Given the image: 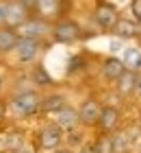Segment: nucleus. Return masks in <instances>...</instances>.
Instances as JSON below:
<instances>
[{"instance_id": "obj_9", "label": "nucleus", "mask_w": 141, "mask_h": 153, "mask_svg": "<svg viewBox=\"0 0 141 153\" xmlns=\"http://www.w3.org/2000/svg\"><path fill=\"white\" fill-rule=\"evenodd\" d=\"M119 127H122V109L117 105H113V103H104L96 129L102 131V134H113Z\"/></svg>"}, {"instance_id": "obj_24", "label": "nucleus", "mask_w": 141, "mask_h": 153, "mask_svg": "<svg viewBox=\"0 0 141 153\" xmlns=\"http://www.w3.org/2000/svg\"><path fill=\"white\" fill-rule=\"evenodd\" d=\"M130 13L137 22H141V0H130Z\"/></svg>"}, {"instance_id": "obj_30", "label": "nucleus", "mask_w": 141, "mask_h": 153, "mask_svg": "<svg viewBox=\"0 0 141 153\" xmlns=\"http://www.w3.org/2000/svg\"><path fill=\"white\" fill-rule=\"evenodd\" d=\"M2 90H4V76L0 74V94H2Z\"/></svg>"}, {"instance_id": "obj_1", "label": "nucleus", "mask_w": 141, "mask_h": 153, "mask_svg": "<svg viewBox=\"0 0 141 153\" xmlns=\"http://www.w3.org/2000/svg\"><path fill=\"white\" fill-rule=\"evenodd\" d=\"M41 96L37 90H20L18 94H13L9 103H7V109L9 114L15 118V120H28V118H35L41 114Z\"/></svg>"}, {"instance_id": "obj_5", "label": "nucleus", "mask_w": 141, "mask_h": 153, "mask_svg": "<svg viewBox=\"0 0 141 153\" xmlns=\"http://www.w3.org/2000/svg\"><path fill=\"white\" fill-rule=\"evenodd\" d=\"M18 33H20V35H24V37H35V39H41V42H50L52 22L33 13L26 22H22L18 26ZM50 44H52V42H50Z\"/></svg>"}, {"instance_id": "obj_27", "label": "nucleus", "mask_w": 141, "mask_h": 153, "mask_svg": "<svg viewBox=\"0 0 141 153\" xmlns=\"http://www.w3.org/2000/svg\"><path fill=\"white\" fill-rule=\"evenodd\" d=\"M7 112H9V109H7V103H4V101H0V123H2L4 118H7Z\"/></svg>"}, {"instance_id": "obj_19", "label": "nucleus", "mask_w": 141, "mask_h": 153, "mask_svg": "<svg viewBox=\"0 0 141 153\" xmlns=\"http://www.w3.org/2000/svg\"><path fill=\"white\" fill-rule=\"evenodd\" d=\"M124 64L128 70H135V72H141V48L139 46H128L124 48Z\"/></svg>"}, {"instance_id": "obj_10", "label": "nucleus", "mask_w": 141, "mask_h": 153, "mask_svg": "<svg viewBox=\"0 0 141 153\" xmlns=\"http://www.w3.org/2000/svg\"><path fill=\"white\" fill-rule=\"evenodd\" d=\"M124 70H126V64H124L122 57L109 55V57H104L100 61V74H102V79L109 81V83H115L119 76L124 74Z\"/></svg>"}, {"instance_id": "obj_23", "label": "nucleus", "mask_w": 141, "mask_h": 153, "mask_svg": "<svg viewBox=\"0 0 141 153\" xmlns=\"http://www.w3.org/2000/svg\"><path fill=\"white\" fill-rule=\"evenodd\" d=\"M65 144H67V147H83V134H80V131H78V127H76V129H72V131H65Z\"/></svg>"}, {"instance_id": "obj_2", "label": "nucleus", "mask_w": 141, "mask_h": 153, "mask_svg": "<svg viewBox=\"0 0 141 153\" xmlns=\"http://www.w3.org/2000/svg\"><path fill=\"white\" fill-rule=\"evenodd\" d=\"M87 37V33H85L83 24L78 20L74 18H61L52 22V33H50V42L52 44H65V46H72V44H78Z\"/></svg>"}, {"instance_id": "obj_20", "label": "nucleus", "mask_w": 141, "mask_h": 153, "mask_svg": "<svg viewBox=\"0 0 141 153\" xmlns=\"http://www.w3.org/2000/svg\"><path fill=\"white\" fill-rule=\"evenodd\" d=\"M4 149L9 153H26V138H24V134H9L4 138Z\"/></svg>"}, {"instance_id": "obj_26", "label": "nucleus", "mask_w": 141, "mask_h": 153, "mask_svg": "<svg viewBox=\"0 0 141 153\" xmlns=\"http://www.w3.org/2000/svg\"><path fill=\"white\" fill-rule=\"evenodd\" d=\"M135 99L141 101V72H137V88H135Z\"/></svg>"}, {"instance_id": "obj_21", "label": "nucleus", "mask_w": 141, "mask_h": 153, "mask_svg": "<svg viewBox=\"0 0 141 153\" xmlns=\"http://www.w3.org/2000/svg\"><path fill=\"white\" fill-rule=\"evenodd\" d=\"M91 147H94L96 153H113V138H111V134H102V131H98V136L94 138Z\"/></svg>"}, {"instance_id": "obj_13", "label": "nucleus", "mask_w": 141, "mask_h": 153, "mask_svg": "<svg viewBox=\"0 0 141 153\" xmlns=\"http://www.w3.org/2000/svg\"><path fill=\"white\" fill-rule=\"evenodd\" d=\"M113 88H115V94H117V99H124V101H128V99H135V88H137V72L135 70H128L126 68L124 74L119 76V79L113 83Z\"/></svg>"}, {"instance_id": "obj_3", "label": "nucleus", "mask_w": 141, "mask_h": 153, "mask_svg": "<svg viewBox=\"0 0 141 153\" xmlns=\"http://www.w3.org/2000/svg\"><path fill=\"white\" fill-rule=\"evenodd\" d=\"M119 18H122V13H119V9L111 0H98L94 11H91V20H94V24L100 29V33H111L115 29Z\"/></svg>"}, {"instance_id": "obj_12", "label": "nucleus", "mask_w": 141, "mask_h": 153, "mask_svg": "<svg viewBox=\"0 0 141 153\" xmlns=\"http://www.w3.org/2000/svg\"><path fill=\"white\" fill-rule=\"evenodd\" d=\"M111 33H113L117 39H124V42L137 39V37H141V22H137L135 18H124V16H122V18L117 20L115 29H113Z\"/></svg>"}, {"instance_id": "obj_14", "label": "nucleus", "mask_w": 141, "mask_h": 153, "mask_svg": "<svg viewBox=\"0 0 141 153\" xmlns=\"http://www.w3.org/2000/svg\"><path fill=\"white\" fill-rule=\"evenodd\" d=\"M113 138V153H132L135 151V136L130 129L119 127L111 134Z\"/></svg>"}, {"instance_id": "obj_8", "label": "nucleus", "mask_w": 141, "mask_h": 153, "mask_svg": "<svg viewBox=\"0 0 141 153\" xmlns=\"http://www.w3.org/2000/svg\"><path fill=\"white\" fill-rule=\"evenodd\" d=\"M102 105H104V103H102L100 99H98V96H87V99H83V103L78 105L80 127L96 129L98 118H100V112H102Z\"/></svg>"}, {"instance_id": "obj_25", "label": "nucleus", "mask_w": 141, "mask_h": 153, "mask_svg": "<svg viewBox=\"0 0 141 153\" xmlns=\"http://www.w3.org/2000/svg\"><path fill=\"white\" fill-rule=\"evenodd\" d=\"M7 20V0H0V26L4 24Z\"/></svg>"}, {"instance_id": "obj_22", "label": "nucleus", "mask_w": 141, "mask_h": 153, "mask_svg": "<svg viewBox=\"0 0 141 153\" xmlns=\"http://www.w3.org/2000/svg\"><path fill=\"white\" fill-rule=\"evenodd\" d=\"M87 70V59H85V55L78 53V55H74V57H69L67 61V76H74V74H80Z\"/></svg>"}, {"instance_id": "obj_6", "label": "nucleus", "mask_w": 141, "mask_h": 153, "mask_svg": "<svg viewBox=\"0 0 141 153\" xmlns=\"http://www.w3.org/2000/svg\"><path fill=\"white\" fill-rule=\"evenodd\" d=\"M61 144H65V131H63L54 120L41 125L37 131V147L41 151H54Z\"/></svg>"}, {"instance_id": "obj_16", "label": "nucleus", "mask_w": 141, "mask_h": 153, "mask_svg": "<svg viewBox=\"0 0 141 153\" xmlns=\"http://www.w3.org/2000/svg\"><path fill=\"white\" fill-rule=\"evenodd\" d=\"M67 105V96L63 92H48L41 96V114H56L61 107Z\"/></svg>"}, {"instance_id": "obj_29", "label": "nucleus", "mask_w": 141, "mask_h": 153, "mask_svg": "<svg viewBox=\"0 0 141 153\" xmlns=\"http://www.w3.org/2000/svg\"><path fill=\"white\" fill-rule=\"evenodd\" d=\"M52 153H74V149H72V147H67V144H65V147L61 144V147H59V149H54Z\"/></svg>"}, {"instance_id": "obj_32", "label": "nucleus", "mask_w": 141, "mask_h": 153, "mask_svg": "<svg viewBox=\"0 0 141 153\" xmlns=\"http://www.w3.org/2000/svg\"><path fill=\"white\" fill-rule=\"evenodd\" d=\"M139 125H141V112H139Z\"/></svg>"}, {"instance_id": "obj_4", "label": "nucleus", "mask_w": 141, "mask_h": 153, "mask_svg": "<svg viewBox=\"0 0 141 153\" xmlns=\"http://www.w3.org/2000/svg\"><path fill=\"white\" fill-rule=\"evenodd\" d=\"M72 11V0H35V16L46 18L50 22L65 18Z\"/></svg>"}, {"instance_id": "obj_17", "label": "nucleus", "mask_w": 141, "mask_h": 153, "mask_svg": "<svg viewBox=\"0 0 141 153\" xmlns=\"http://www.w3.org/2000/svg\"><path fill=\"white\" fill-rule=\"evenodd\" d=\"M18 39H20V33H18L15 26L2 24V26H0V55L13 53V48H15Z\"/></svg>"}, {"instance_id": "obj_7", "label": "nucleus", "mask_w": 141, "mask_h": 153, "mask_svg": "<svg viewBox=\"0 0 141 153\" xmlns=\"http://www.w3.org/2000/svg\"><path fill=\"white\" fill-rule=\"evenodd\" d=\"M48 46H50V42H41V39H35V37L20 35L13 53H15L20 64H33V61L39 57V53L44 51V48H48Z\"/></svg>"}, {"instance_id": "obj_28", "label": "nucleus", "mask_w": 141, "mask_h": 153, "mask_svg": "<svg viewBox=\"0 0 141 153\" xmlns=\"http://www.w3.org/2000/svg\"><path fill=\"white\" fill-rule=\"evenodd\" d=\"M76 153H96V151H94V147H91V142H89V144H83Z\"/></svg>"}, {"instance_id": "obj_31", "label": "nucleus", "mask_w": 141, "mask_h": 153, "mask_svg": "<svg viewBox=\"0 0 141 153\" xmlns=\"http://www.w3.org/2000/svg\"><path fill=\"white\" fill-rule=\"evenodd\" d=\"M137 153H141V144H139V147H137Z\"/></svg>"}, {"instance_id": "obj_18", "label": "nucleus", "mask_w": 141, "mask_h": 153, "mask_svg": "<svg viewBox=\"0 0 141 153\" xmlns=\"http://www.w3.org/2000/svg\"><path fill=\"white\" fill-rule=\"evenodd\" d=\"M31 83H35L37 88H52V85H54V79H52L50 74H48L46 66L37 64V66H33V72H31Z\"/></svg>"}, {"instance_id": "obj_15", "label": "nucleus", "mask_w": 141, "mask_h": 153, "mask_svg": "<svg viewBox=\"0 0 141 153\" xmlns=\"http://www.w3.org/2000/svg\"><path fill=\"white\" fill-rule=\"evenodd\" d=\"M54 123L59 125V127L63 131H72L76 127H80V118H78V109H76L74 105H67L65 107H61L59 112L54 114Z\"/></svg>"}, {"instance_id": "obj_11", "label": "nucleus", "mask_w": 141, "mask_h": 153, "mask_svg": "<svg viewBox=\"0 0 141 153\" xmlns=\"http://www.w3.org/2000/svg\"><path fill=\"white\" fill-rule=\"evenodd\" d=\"M31 16H33V11L28 9L22 0H7V20H4V24L18 29V26L22 22H26Z\"/></svg>"}]
</instances>
